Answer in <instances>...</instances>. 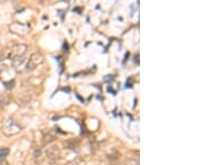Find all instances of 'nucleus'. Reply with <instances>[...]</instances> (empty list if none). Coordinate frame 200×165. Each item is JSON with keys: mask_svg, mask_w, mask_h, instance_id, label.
<instances>
[{"mask_svg": "<svg viewBox=\"0 0 200 165\" xmlns=\"http://www.w3.org/2000/svg\"><path fill=\"white\" fill-rule=\"evenodd\" d=\"M0 165H8V163L5 161H0Z\"/></svg>", "mask_w": 200, "mask_h": 165, "instance_id": "2eb2a0df", "label": "nucleus"}, {"mask_svg": "<svg viewBox=\"0 0 200 165\" xmlns=\"http://www.w3.org/2000/svg\"><path fill=\"white\" fill-rule=\"evenodd\" d=\"M105 81L106 82H112L113 81V77L112 75H107V77L105 78Z\"/></svg>", "mask_w": 200, "mask_h": 165, "instance_id": "f8f14e48", "label": "nucleus"}, {"mask_svg": "<svg viewBox=\"0 0 200 165\" xmlns=\"http://www.w3.org/2000/svg\"><path fill=\"white\" fill-rule=\"evenodd\" d=\"M76 95H77V98H78V99H79V100H80V101H81V102H83V99H82V98H81V96H79V94H76Z\"/></svg>", "mask_w": 200, "mask_h": 165, "instance_id": "f3484780", "label": "nucleus"}, {"mask_svg": "<svg viewBox=\"0 0 200 165\" xmlns=\"http://www.w3.org/2000/svg\"><path fill=\"white\" fill-rule=\"evenodd\" d=\"M5 86L7 89H12L15 86V81L12 80V81H9V82H5Z\"/></svg>", "mask_w": 200, "mask_h": 165, "instance_id": "9b49d317", "label": "nucleus"}, {"mask_svg": "<svg viewBox=\"0 0 200 165\" xmlns=\"http://www.w3.org/2000/svg\"><path fill=\"white\" fill-rule=\"evenodd\" d=\"M42 62H44V55L41 54V53H39V52L34 53V54H31L29 61H28V63H27V70H28V71L35 70Z\"/></svg>", "mask_w": 200, "mask_h": 165, "instance_id": "20e7f679", "label": "nucleus"}, {"mask_svg": "<svg viewBox=\"0 0 200 165\" xmlns=\"http://www.w3.org/2000/svg\"><path fill=\"white\" fill-rule=\"evenodd\" d=\"M45 156H46L49 164L51 165L57 164L60 160V148H59V146L52 145L50 147H48L45 152Z\"/></svg>", "mask_w": 200, "mask_h": 165, "instance_id": "f03ea898", "label": "nucleus"}, {"mask_svg": "<svg viewBox=\"0 0 200 165\" xmlns=\"http://www.w3.org/2000/svg\"><path fill=\"white\" fill-rule=\"evenodd\" d=\"M63 51H66V52L68 51V43L67 42L63 43Z\"/></svg>", "mask_w": 200, "mask_h": 165, "instance_id": "4468645a", "label": "nucleus"}, {"mask_svg": "<svg viewBox=\"0 0 200 165\" xmlns=\"http://www.w3.org/2000/svg\"><path fill=\"white\" fill-rule=\"evenodd\" d=\"M83 164H84V161L82 160L80 156H77L76 158L69 161V162H68L66 165H83Z\"/></svg>", "mask_w": 200, "mask_h": 165, "instance_id": "6e6552de", "label": "nucleus"}, {"mask_svg": "<svg viewBox=\"0 0 200 165\" xmlns=\"http://www.w3.org/2000/svg\"><path fill=\"white\" fill-rule=\"evenodd\" d=\"M3 108V102H0V110Z\"/></svg>", "mask_w": 200, "mask_h": 165, "instance_id": "a211bd4d", "label": "nucleus"}, {"mask_svg": "<svg viewBox=\"0 0 200 165\" xmlns=\"http://www.w3.org/2000/svg\"><path fill=\"white\" fill-rule=\"evenodd\" d=\"M55 140H56V135L50 133V132L44 133V135H42V141H44L45 144H50L52 142H55Z\"/></svg>", "mask_w": 200, "mask_h": 165, "instance_id": "0eeeda50", "label": "nucleus"}, {"mask_svg": "<svg viewBox=\"0 0 200 165\" xmlns=\"http://www.w3.org/2000/svg\"><path fill=\"white\" fill-rule=\"evenodd\" d=\"M44 160H45V152H44V150H42V147H41V146H36V148H35V151H34L35 163L39 165Z\"/></svg>", "mask_w": 200, "mask_h": 165, "instance_id": "423d86ee", "label": "nucleus"}, {"mask_svg": "<svg viewBox=\"0 0 200 165\" xmlns=\"http://www.w3.org/2000/svg\"><path fill=\"white\" fill-rule=\"evenodd\" d=\"M9 155V148L8 147H0V160H3Z\"/></svg>", "mask_w": 200, "mask_h": 165, "instance_id": "1a4fd4ad", "label": "nucleus"}, {"mask_svg": "<svg viewBox=\"0 0 200 165\" xmlns=\"http://www.w3.org/2000/svg\"><path fill=\"white\" fill-rule=\"evenodd\" d=\"M108 158H109V160H118V158H119V153H118V152H115L113 154H109Z\"/></svg>", "mask_w": 200, "mask_h": 165, "instance_id": "9d476101", "label": "nucleus"}, {"mask_svg": "<svg viewBox=\"0 0 200 165\" xmlns=\"http://www.w3.org/2000/svg\"><path fill=\"white\" fill-rule=\"evenodd\" d=\"M27 50V46L24 44H17V46H13L10 49L9 53H8V58L10 60H17L20 59L22 55L26 53Z\"/></svg>", "mask_w": 200, "mask_h": 165, "instance_id": "7ed1b4c3", "label": "nucleus"}, {"mask_svg": "<svg viewBox=\"0 0 200 165\" xmlns=\"http://www.w3.org/2000/svg\"><path fill=\"white\" fill-rule=\"evenodd\" d=\"M1 131L6 136H13L22 131V126L13 119L8 117L1 123Z\"/></svg>", "mask_w": 200, "mask_h": 165, "instance_id": "f257e3e1", "label": "nucleus"}, {"mask_svg": "<svg viewBox=\"0 0 200 165\" xmlns=\"http://www.w3.org/2000/svg\"><path fill=\"white\" fill-rule=\"evenodd\" d=\"M131 165H136V164H131ZM137 165H138V164H137Z\"/></svg>", "mask_w": 200, "mask_h": 165, "instance_id": "6ab92c4d", "label": "nucleus"}, {"mask_svg": "<svg viewBox=\"0 0 200 165\" xmlns=\"http://www.w3.org/2000/svg\"><path fill=\"white\" fill-rule=\"evenodd\" d=\"M126 88H132V83H131V79L129 78L128 81L126 82Z\"/></svg>", "mask_w": 200, "mask_h": 165, "instance_id": "ddd939ff", "label": "nucleus"}, {"mask_svg": "<svg viewBox=\"0 0 200 165\" xmlns=\"http://www.w3.org/2000/svg\"><path fill=\"white\" fill-rule=\"evenodd\" d=\"M128 58H129V53H126V55H125V60H123V62H125V61H126V60H128Z\"/></svg>", "mask_w": 200, "mask_h": 165, "instance_id": "dca6fc26", "label": "nucleus"}, {"mask_svg": "<svg viewBox=\"0 0 200 165\" xmlns=\"http://www.w3.org/2000/svg\"><path fill=\"white\" fill-rule=\"evenodd\" d=\"M63 146L70 151L78 153L80 151V141L78 139H72V140H68V141L63 142Z\"/></svg>", "mask_w": 200, "mask_h": 165, "instance_id": "39448f33", "label": "nucleus"}]
</instances>
